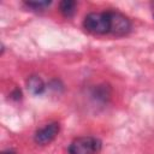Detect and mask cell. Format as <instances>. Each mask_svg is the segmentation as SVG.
<instances>
[{
  "label": "cell",
  "mask_w": 154,
  "mask_h": 154,
  "mask_svg": "<svg viewBox=\"0 0 154 154\" xmlns=\"http://www.w3.org/2000/svg\"><path fill=\"white\" fill-rule=\"evenodd\" d=\"M84 29L94 35L111 34V18L109 11L105 12H91L85 16L83 20Z\"/></svg>",
  "instance_id": "6da1fadb"
},
{
  "label": "cell",
  "mask_w": 154,
  "mask_h": 154,
  "mask_svg": "<svg viewBox=\"0 0 154 154\" xmlns=\"http://www.w3.org/2000/svg\"><path fill=\"white\" fill-rule=\"evenodd\" d=\"M101 141L96 137H78L69 146V154H97L101 150Z\"/></svg>",
  "instance_id": "7a4b0ae2"
},
{
  "label": "cell",
  "mask_w": 154,
  "mask_h": 154,
  "mask_svg": "<svg viewBox=\"0 0 154 154\" xmlns=\"http://www.w3.org/2000/svg\"><path fill=\"white\" fill-rule=\"evenodd\" d=\"M111 18V34L116 36L126 35L131 30V23L126 16L117 11H109Z\"/></svg>",
  "instance_id": "3957f363"
},
{
  "label": "cell",
  "mask_w": 154,
  "mask_h": 154,
  "mask_svg": "<svg viewBox=\"0 0 154 154\" xmlns=\"http://www.w3.org/2000/svg\"><path fill=\"white\" fill-rule=\"evenodd\" d=\"M59 130H60V126L58 123H49L36 131L34 140L37 144H41V146L48 144L57 137V135L59 134Z\"/></svg>",
  "instance_id": "277c9868"
},
{
  "label": "cell",
  "mask_w": 154,
  "mask_h": 154,
  "mask_svg": "<svg viewBox=\"0 0 154 154\" xmlns=\"http://www.w3.org/2000/svg\"><path fill=\"white\" fill-rule=\"evenodd\" d=\"M26 87L29 91L34 95H41L45 91V83L38 76H30L26 81Z\"/></svg>",
  "instance_id": "5b68a950"
},
{
  "label": "cell",
  "mask_w": 154,
  "mask_h": 154,
  "mask_svg": "<svg viewBox=\"0 0 154 154\" xmlns=\"http://www.w3.org/2000/svg\"><path fill=\"white\" fill-rule=\"evenodd\" d=\"M76 6L77 2L72 1V0H64L60 2V12L63 13V16L65 17H72L75 11H76Z\"/></svg>",
  "instance_id": "8992f818"
},
{
  "label": "cell",
  "mask_w": 154,
  "mask_h": 154,
  "mask_svg": "<svg viewBox=\"0 0 154 154\" xmlns=\"http://www.w3.org/2000/svg\"><path fill=\"white\" fill-rule=\"evenodd\" d=\"M28 7H31L34 10H42L51 5V1H25L24 2Z\"/></svg>",
  "instance_id": "52a82bcc"
},
{
  "label": "cell",
  "mask_w": 154,
  "mask_h": 154,
  "mask_svg": "<svg viewBox=\"0 0 154 154\" xmlns=\"http://www.w3.org/2000/svg\"><path fill=\"white\" fill-rule=\"evenodd\" d=\"M11 96H12L14 100H19V99H20V96H22V93H20V90H19V89H14V91L11 94Z\"/></svg>",
  "instance_id": "ba28073f"
},
{
  "label": "cell",
  "mask_w": 154,
  "mask_h": 154,
  "mask_svg": "<svg viewBox=\"0 0 154 154\" xmlns=\"http://www.w3.org/2000/svg\"><path fill=\"white\" fill-rule=\"evenodd\" d=\"M1 154H16L13 150H4Z\"/></svg>",
  "instance_id": "9c48e42d"
},
{
  "label": "cell",
  "mask_w": 154,
  "mask_h": 154,
  "mask_svg": "<svg viewBox=\"0 0 154 154\" xmlns=\"http://www.w3.org/2000/svg\"><path fill=\"white\" fill-rule=\"evenodd\" d=\"M153 16H154V13H153Z\"/></svg>",
  "instance_id": "30bf717a"
}]
</instances>
